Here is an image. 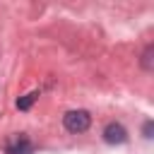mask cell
Instances as JSON below:
<instances>
[{
    "label": "cell",
    "mask_w": 154,
    "mask_h": 154,
    "mask_svg": "<svg viewBox=\"0 0 154 154\" xmlns=\"http://www.w3.org/2000/svg\"><path fill=\"white\" fill-rule=\"evenodd\" d=\"M103 140L108 144H123L128 140V130L120 125V123H108L106 130H103Z\"/></svg>",
    "instance_id": "7a4b0ae2"
},
{
    "label": "cell",
    "mask_w": 154,
    "mask_h": 154,
    "mask_svg": "<svg viewBox=\"0 0 154 154\" xmlns=\"http://www.w3.org/2000/svg\"><path fill=\"white\" fill-rule=\"evenodd\" d=\"M38 99V94L36 91H31V94H26V96H22V99H17V108L19 111H29L31 108V103Z\"/></svg>",
    "instance_id": "277c9868"
},
{
    "label": "cell",
    "mask_w": 154,
    "mask_h": 154,
    "mask_svg": "<svg viewBox=\"0 0 154 154\" xmlns=\"http://www.w3.org/2000/svg\"><path fill=\"white\" fill-rule=\"evenodd\" d=\"M142 65H144V70H152V46L144 51V55H142Z\"/></svg>",
    "instance_id": "5b68a950"
},
{
    "label": "cell",
    "mask_w": 154,
    "mask_h": 154,
    "mask_svg": "<svg viewBox=\"0 0 154 154\" xmlns=\"http://www.w3.org/2000/svg\"><path fill=\"white\" fill-rule=\"evenodd\" d=\"M63 123H65V128L70 130V132H84L89 125H91V116L87 113V111H82V108H77V111H67L65 113V118H63Z\"/></svg>",
    "instance_id": "6da1fadb"
},
{
    "label": "cell",
    "mask_w": 154,
    "mask_h": 154,
    "mask_svg": "<svg viewBox=\"0 0 154 154\" xmlns=\"http://www.w3.org/2000/svg\"><path fill=\"white\" fill-rule=\"evenodd\" d=\"M152 128H154L152 120H147V123H144V137H152Z\"/></svg>",
    "instance_id": "8992f818"
},
{
    "label": "cell",
    "mask_w": 154,
    "mask_h": 154,
    "mask_svg": "<svg viewBox=\"0 0 154 154\" xmlns=\"http://www.w3.org/2000/svg\"><path fill=\"white\" fill-rule=\"evenodd\" d=\"M31 142L26 140V137H14V140H10V144H7V154H31Z\"/></svg>",
    "instance_id": "3957f363"
}]
</instances>
